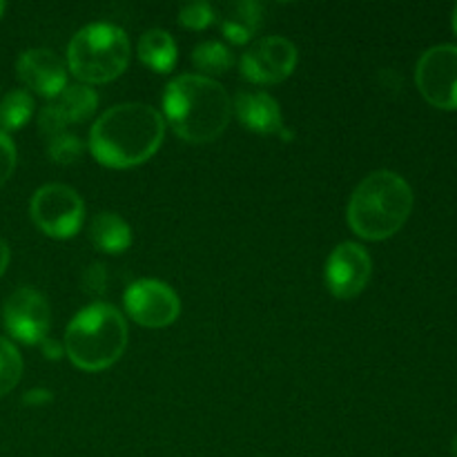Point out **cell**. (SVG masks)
I'll return each instance as SVG.
<instances>
[{
	"instance_id": "cell-1",
	"label": "cell",
	"mask_w": 457,
	"mask_h": 457,
	"mask_svg": "<svg viewBox=\"0 0 457 457\" xmlns=\"http://www.w3.org/2000/svg\"><path fill=\"white\" fill-rule=\"evenodd\" d=\"M165 137V119L147 103H123L103 112L89 132V150L105 168L125 170L156 154Z\"/></svg>"
},
{
	"instance_id": "cell-2",
	"label": "cell",
	"mask_w": 457,
	"mask_h": 457,
	"mask_svg": "<svg viewBox=\"0 0 457 457\" xmlns=\"http://www.w3.org/2000/svg\"><path fill=\"white\" fill-rule=\"evenodd\" d=\"M163 110L179 138L210 143L230 123L232 101L226 87L210 76L181 74L165 87Z\"/></svg>"
},
{
	"instance_id": "cell-3",
	"label": "cell",
	"mask_w": 457,
	"mask_h": 457,
	"mask_svg": "<svg viewBox=\"0 0 457 457\" xmlns=\"http://www.w3.org/2000/svg\"><path fill=\"white\" fill-rule=\"evenodd\" d=\"M413 201V190L404 177L391 170L370 172L348 201V226L361 239L384 241L409 221Z\"/></svg>"
},
{
	"instance_id": "cell-4",
	"label": "cell",
	"mask_w": 457,
	"mask_h": 457,
	"mask_svg": "<svg viewBox=\"0 0 457 457\" xmlns=\"http://www.w3.org/2000/svg\"><path fill=\"white\" fill-rule=\"evenodd\" d=\"M128 346V321L119 308L96 302L83 308L65 330V348L71 364L87 373L110 369Z\"/></svg>"
},
{
	"instance_id": "cell-5",
	"label": "cell",
	"mask_w": 457,
	"mask_h": 457,
	"mask_svg": "<svg viewBox=\"0 0 457 457\" xmlns=\"http://www.w3.org/2000/svg\"><path fill=\"white\" fill-rule=\"evenodd\" d=\"M132 47L125 29L112 22H92L74 34L67 47L70 71L83 85L110 83L129 65Z\"/></svg>"
},
{
	"instance_id": "cell-6",
	"label": "cell",
	"mask_w": 457,
	"mask_h": 457,
	"mask_svg": "<svg viewBox=\"0 0 457 457\" xmlns=\"http://www.w3.org/2000/svg\"><path fill=\"white\" fill-rule=\"evenodd\" d=\"M29 212L40 232L52 239H71L83 226L85 204L70 186L49 183L31 196Z\"/></svg>"
},
{
	"instance_id": "cell-7",
	"label": "cell",
	"mask_w": 457,
	"mask_h": 457,
	"mask_svg": "<svg viewBox=\"0 0 457 457\" xmlns=\"http://www.w3.org/2000/svg\"><path fill=\"white\" fill-rule=\"evenodd\" d=\"M415 83L437 110H457V45H436L420 56Z\"/></svg>"
},
{
	"instance_id": "cell-8",
	"label": "cell",
	"mask_w": 457,
	"mask_h": 457,
	"mask_svg": "<svg viewBox=\"0 0 457 457\" xmlns=\"http://www.w3.org/2000/svg\"><path fill=\"white\" fill-rule=\"evenodd\" d=\"M297 47L284 36H266L250 45L239 61L241 76L250 83L275 85L288 79L297 67Z\"/></svg>"
},
{
	"instance_id": "cell-9",
	"label": "cell",
	"mask_w": 457,
	"mask_h": 457,
	"mask_svg": "<svg viewBox=\"0 0 457 457\" xmlns=\"http://www.w3.org/2000/svg\"><path fill=\"white\" fill-rule=\"evenodd\" d=\"M123 303L128 315L145 328H165L181 312L179 295L165 281L138 279L125 290Z\"/></svg>"
},
{
	"instance_id": "cell-10",
	"label": "cell",
	"mask_w": 457,
	"mask_h": 457,
	"mask_svg": "<svg viewBox=\"0 0 457 457\" xmlns=\"http://www.w3.org/2000/svg\"><path fill=\"white\" fill-rule=\"evenodd\" d=\"M3 324L18 342L40 344L47 339L52 324L49 302L34 288L13 290L3 306Z\"/></svg>"
},
{
	"instance_id": "cell-11",
	"label": "cell",
	"mask_w": 457,
	"mask_h": 457,
	"mask_svg": "<svg viewBox=\"0 0 457 457\" xmlns=\"http://www.w3.org/2000/svg\"><path fill=\"white\" fill-rule=\"evenodd\" d=\"M373 272L369 250L353 241H344L326 262V286L337 299H353L366 288Z\"/></svg>"
},
{
	"instance_id": "cell-12",
	"label": "cell",
	"mask_w": 457,
	"mask_h": 457,
	"mask_svg": "<svg viewBox=\"0 0 457 457\" xmlns=\"http://www.w3.org/2000/svg\"><path fill=\"white\" fill-rule=\"evenodd\" d=\"M18 79L27 89L45 98H56L67 85L65 62L49 49H27L18 56Z\"/></svg>"
},
{
	"instance_id": "cell-13",
	"label": "cell",
	"mask_w": 457,
	"mask_h": 457,
	"mask_svg": "<svg viewBox=\"0 0 457 457\" xmlns=\"http://www.w3.org/2000/svg\"><path fill=\"white\" fill-rule=\"evenodd\" d=\"M237 119L241 125L257 134H281L284 132V116H281L279 103L262 89H241L235 96Z\"/></svg>"
},
{
	"instance_id": "cell-14",
	"label": "cell",
	"mask_w": 457,
	"mask_h": 457,
	"mask_svg": "<svg viewBox=\"0 0 457 457\" xmlns=\"http://www.w3.org/2000/svg\"><path fill=\"white\" fill-rule=\"evenodd\" d=\"M221 21V31L230 43L245 45L259 31L263 22V7L254 0H239L228 4L226 12L217 16Z\"/></svg>"
},
{
	"instance_id": "cell-15",
	"label": "cell",
	"mask_w": 457,
	"mask_h": 457,
	"mask_svg": "<svg viewBox=\"0 0 457 457\" xmlns=\"http://www.w3.org/2000/svg\"><path fill=\"white\" fill-rule=\"evenodd\" d=\"M89 239L101 253L119 254L132 245V230L116 212H101L89 223Z\"/></svg>"
},
{
	"instance_id": "cell-16",
	"label": "cell",
	"mask_w": 457,
	"mask_h": 457,
	"mask_svg": "<svg viewBox=\"0 0 457 457\" xmlns=\"http://www.w3.org/2000/svg\"><path fill=\"white\" fill-rule=\"evenodd\" d=\"M138 58L150 70L168 74L177 65V43L165 29H147L138 40Z\"/></svg>"
},
{
	"instance_id": "cell-17",
	"label": "cell",
	"mask_w": 457,
	"mask_h": 457,
	"mask_svg": "<svg viewBox=\"0 0 457 457\" xmlns=\"http://www.w3.org/2000/svg\"><path fill=\"white\" fill-rule=\"evenodd\" d=\"M56 110L61 112V116L65 119V123H83L89 116L96 112L98 107V96L89 85L83 83H71L65 85L61 94L56 96Z\"/></svg>"
},
{
	"instance_id": "cell-18",
	"label": "cell",
	"mask_w": 457,
	"mask_h": 457,
	"mask_svg": "<svg viewBox=\"0 0 457 457\" xmlns=\"http://www.w3.org/2000/svg\"><path fill=\"white\" fill-rule=\"evenodd\" d=\"M31 114H34V98L27 89H12L0 101V128L4 134L25 128Z\"/></svg>"
},
{
	"instance_id": "cell-19",
	"label": "cell",
	"mask_w": 457,
	"mask_h": 457,
	"mask_svg": "<svg viewBox=\"0 0 457 457\" xmlns=\"http://www.w3.org/2000/svg\"><path fill=\"white\" fill-rule=\"evenodd\" d=\"M192 62H195L196 70L205 71V74H223V71H228L235 65V56L219 40H205V43L195 47Z\"/></svg>"
},
{
	"instance_id": "cell-20",
	"label": "cell",
	"mask_w": 457,
	"mask_h": 457,
	"mask_svg": "<svg viewBox=\"0 0 457 457\" xmlns=\"http://www.w3.org/2000/svg\"><path fill=\"white\" fill-rule=\"evenodd\" d=\"M22 375V357L9 339L0 337V397L18 386Z\"/></svg>"
},
{
	"instance_id": "cell-21",
	"label": "cell",
	"mask_w": 457,
	"mask_h": 457,
	"mask_svg": "<svg viewBox=\"0 0 457 457\" xmlns=\"http://www.w3.org/2000/svg\"><path fill=\"white\" fill-rule=\"evenodd\" d=\"M83 150H85L83 141H80L76 134H70V132H62L47 141L49 159L56 161V163L61 165H70L74 163V161H79V156L83 154Z\"/></svg>"
},
{
	"instance_id": "cell-22",
	"label": "cell",
	"mask_w": 457,
	"mask_h": 457,
	"mask_svg": "<svg viewBox=\"0 0 457 457\" xmlns=\"http://www.w3.org/2000/svg\"><path fill=\"white\" fill-rule=\"evenodd\" d=\"M217 9L210 3L204 0H196V3H186L179 12V22H181L186 29H205V27L212 25L217 21Z\"/></svg>"
},
{
	"instance_id": "cell-23",
	"label": "cell",
	"mask_w": 457,
	"mask_h": 457,
	"mask_svg": "<svg viewBox=\"0 0 457 457\" xmlns=\"http://www.w3.org/2000/svg\"><path fill=\"white\" fill-rule=\"evenodd\" d=\"M16 145L13 141L9 138V134H4L0 129V187L12 179L13 170H16Z\"/></svg>"
},
{
	"instance_id": "cell-24",
	"label": "cell",
	"mask_w": 457,
	"mask_h": 457,
	"mask_svg": "<svg viewBox=\"0 0 457 457\" xmlns=\"http://www.w3.org/2000/svg\"><path fill=\"white\" fill-rule=\"evenodd\" d=\"M38 128H40V134H43L45 138H54V137H58V134H62L65 132V128H67V123H65V119H62L61 116V112L56 110V105H47V107H43V112H40V116H38Z\"/></svg>"
},
{
	"instance_id": "cell-25",
	"label": "cell",
	"mask_w": 457,
	"mask_h": 457,
	"mask_svg": "<svg viewBox=\"0 0 457 457\" xmlns=\"http://www.w3.org/2000/svg\"><path fill=\"white\" fill-rule=\"evenodd\" d=\"M83 290L89 295H103L107 290V270L103 263H92L83 270Z\"/></svg>"
},
{
	"instance_id": "cell-26",
	"label": "cell",
	"mask_w": 457,
	"mask_h": 457,
	"mask_svg": "<svg viewBox=\"0 0 457 457\" xmlns=\"http://www.w3.org/2000/svg\"><path fill=\"white\" fill-rule=\"evenodd\" d=\"M52 402V393L47 388H34V391L25 393L22 397V404H31V406H38V404H47Z\"/></svg>"
},
{
	"instance_id": "cell-27",
	"label": "cell",
	"mask_w": 457,
	"mask_h": 457,
	"mask_svg": "<svg viewBox=\"0 0 457 457\" xmlns=\"http://www.w3.org/2000/svg\"><path fill=\"white\" fill-rule=\"evenodd\" d=\"M40 348H43V353L49 360H61L62 351H65V348H62L61 344L54 342V339H43V342H40Z\"/></svg>"
},
{
	"instance_id": "cell-28",
	"label": "cell",
	"mask_w": 457,
	"mask_h": 457,
	"mask_svg": "<svg viewBox=\"0 0 457 457\" xmlns=\"http://www.w3.org/2000/svg\"><path fill=\"white\" fill-rule=\"evenodd\" d=\"M7 266H9V245L7 241L0 239V277L4 275Z\"/></svg>"
},
{
	"instance_id": "cell-29",
	"label": "cell",
	"mask_w": 457,
	"mask_h": 457,
	"mask_svg": "<svg viewBox=\"0 0 457 457\" xmlns=\"http://www.w3.org/2000/svg\"><path fill=\"white\" fill-rule=\"evenodd\" d=\"M453 31H455V36H457V4H455V9H453Z\"/></svg>"
},
{
	"instance_id": "cell-30",
	"label": "cell",
	"mask_w": 457,
	"mask_h": 457,
	"mask_svg": "<svg viewBox=\"0 0 457 457\" xmlns=\"http://www.w3.org/2000/svg\"><path fill=\"white\" fill-rule=\"evenodd\" d=\"M451 451H453V457H457V436L453 437V445H451Z\"/></svg>"
},
{
	"instance_id": "cell-31",
	"label": "cell",
	"mask_w": 457,
	"mask_h": 457,
	"mask_svg": "<svg viewBox=\"0 0 457 457\" xmlns=\"http://www.w3.org/2000/svg\"><path fill=\"white\" fill-rule=\"evenodd\" d=\"M4 7H7V4L3 3V0H0V16H3V12H4Z\"/></svg>"
}]
</instances>
